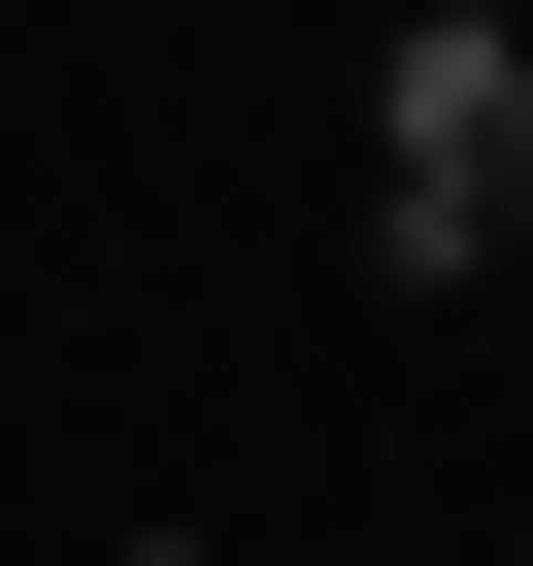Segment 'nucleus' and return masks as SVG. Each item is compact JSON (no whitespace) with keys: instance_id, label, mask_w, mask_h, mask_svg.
<instances>
[{"instance_id":"nucleus-1","label":"nucleus","mask_w":533,"mask_h":566,"mask_svg":"<svg viewBox=\"0 0 533 566\" xmlns=\"http://www.w3.org/2000/svg\"><path fill=\"white\" fill-rule=\"evenodd\" d=\"M367 266H533V34H367Z\"/></svg>"},{"instance_id":"nucleus-2","label":"nucleus","mask_w":533,"mask_h":566,"mask_svg":"<svg viewBox=\"0 0 533 566\" xmlns=\"http://www.w3.org/2000/svg\"><path fill=\"white\" fill-rule=\"evenodd\" d=\"M400 34H533V0H400Z\"/></svg>"}]
</instances>
